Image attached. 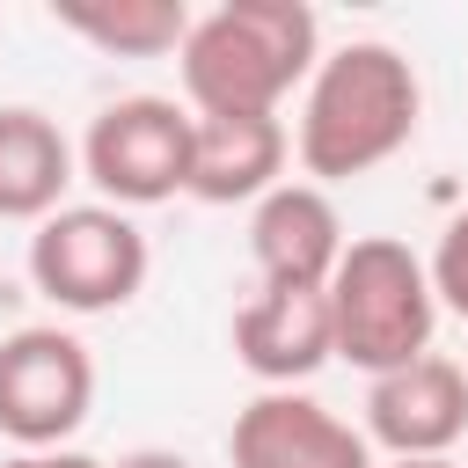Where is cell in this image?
<instances>
[{
  "instance_id": "e0dca14e",
  "label": "cell",
  "mask_w": 468,
  "mask_h": 468,
  "mask_svg": "<svg viewBox=\"0 0 468 468\" xmlns=\"http://www.w3.org/2000/svg\"><path fill=\"white\" fill-rule=\"evenodd\" d=\"M388 468H461L453 453H431V461H388Z\"/></svg>"
},
{
  "instance_id": "9a60e30c",
  "label": "cell",
  "mask_w": 468,
  "mask_h": 468,
  "mask_svg": "<svg viewBox=\"0 0 468 468\" xmlns=\"http://www.w3.org/2000/svg\"><path fill=\"white\" fill-rule=\"evenodd\" d=\"M0 468H110V461H95L80 446H51V453H0Z\"/></svg>"
},
{
  "instance_id": "9c48e42d",
  "label": "cell",
  "mask_w": 468,
  "mask_h": 468,
  "mask_svg": "<svg viewBox=\"0 0 468 468\" xmlns=\"http://www.w3.org/2000/svg\"><path fill=\"white\" fill-rule=\"evenodd\" d=\"M344 249H351V234H344L329 190H314V183H278L249 205V263L263 285L322 292Z\"/></svg>"
},
{
  "instance_id": "8fae6325",
  "label": "cell",
  "mask_w": 468,
  "mask_h": 468,
  "mask_svg": "<svg viewBox=\"0 0 468 468\" xmlns=\"http://www.w3.org/2000/svg\"><path fill=\"white\" fill-rule=\"evenodd\" d=\"M285 124L278 117H190V190L197 205H256L285 183Z\"/></svg>"
},
{
  "instance_id": "6da1fadb",
  "label": "cell",
  "mask_w": 468,
  "mask_h": 468,
  "mask_svg": "<svg viewBox=\"0 0 468 468\" xmlns=\"http://www.w3.org/2000/svg\"><path fill=\"white\" fill-rule=\"evenodd\" d=\"M424 124V80L417 66L380 44V37H351L336 51L314 58L307 88H300V124H292V161L314 190L351 183L388 168Z\"/></svg>"
},
{
  "instance_id": "7a4b0ae2",
  "label": "cell",
  "mask_w": 468,
  "mask_h": 468,
  "mask_svg": "<svg viewBox=\"0 0 468 468\" xmlns=\"http://www.w3.org/2000/svg\"><path fill=\"white\" fill-rule=\"evenodd\" d=\"M322 58V22L300 0H219L190 15L176 51L190 117H278L292 88H307Z\"/></svg>"
},
{
  "instance_id": "5b68a950",
  "label": "cell",
  "mask_w": 468,
  "mask_h": 468,
  "mask_svg": "<svg viewBox=\"0 0 468 468\" xmlns=\"http://www.w3.org/2000/svg\"><path fill=\"white\" fill-rule=\"evenodd\" d=\"M80 176L117 212H146L190 190V110L176 95H117L80 132Z\"/></svg>"
},
{
  "instance_id": "52a82bcc",
  "label": "cell",
  "mask_w": 468,
  "mask_h": 468,
  "mask_svg": "<svg viewBox=\"0 0 468 468\" xmlns=\"http://www.w3.org/2000/svg\"><path fill=\"white\" fill-rule=\"evenodd\" d=\"M358 431L388 461L453 453L468 439V366H453L446 351H424V358L366 380V424Z\"/></svg>"
},
{
  "instance_id": "277c9868",
  "label": "cell",
  "mask_w": 468,
  "mask_h": 468,
  "mask_svg": "<svg viewBox=\"0 0 468 468\" xmlns=\"http://www.w3.org/2000/svg\"><path fill=\"white\" fill-rule=\"evenodd\" d=\"M146 271H154V249H146L139 219L102 205V197L95 205H58L29 234V285L58 314H117V307H132Z\"/></svg>"
},
{
  "instance_id": "30bf717a",
  "label": "cell",
  "mask_w": 468,
  "mask_h": 468,
  "mask_svg": "<svg viewBox=\"0 0 468 468\" xmlns=\"http://www.w3.org/2000/svg\"><path fill=\"white\" fill-rule=\"evenodd\" d=\"M234 358L263 388H300L336 358L329 336V292H292V285H256V300L234 314Z\"/></svg>"
},
{
  "instance_id": "5bb4252c",
  "label": "cell",
  "mask_w": 468,
  "mask_h": 468,
  "mask_svg": "<svg viewBox=\"0 0 468 468\" xmlns=\"http://www.w3.org/2000/svg\"><path fill=\"white\" fill-rule=\"evenodd\" d=\"M424 278H431V300H439L446 314H461V322H468V205L446 219L439 249L424 256Z\"/></svg>"
},
{
  "instance_id": "4fadbf2b",
  "label": "cell",
  "mask_w": 468,
  "mask_h": 468,
  "mask_svg": "<svg viewBox=\"0 0 468 468\" xmlns=\"http://www.w3.org/2000/svg\"><path fill=\"white\" fill-rule=\"evenodd\" d=\"M51 22L110 58H161V51H183L190 37L183 0H51Z\"/></svg>"
},
{
  "instance_id": "7c38bea8",
  "label": "cell",
  "mask_w": 468,
  "mask_h": 468,
  "mask_svg": "<svg viewBox=\"0 0 468 468\" xmlns=\"http://www.w3.org/2000/svg\"><path fill=\"white\" fill-rule=\"evenodd\" d=\"M73 176H80L73 139H66L44 110L0 102V219H29V227L51 219V212L66 205Z\"/></svg>"
},
{
  "instance_id": "3957f363",
  "label": "cell",
  "mask_w": 468,
  "mask_h": 468,
  "mask_svg": "<svg viewBox=\"0 0 468 468\" xmlns=\"http://www.w3.org/2000/svg\"><path fill=\"white\" fill-rule=\"evenodd\" d=\"M329 336H336V358L358 366L366 380L410 366L431 351V329H439V300H431V278H424V256L395 234H358L336 271H329Z\"/></svg>"
},
{
  "instance_id": "2e32d148",
  "label": "cell",
  "mask_w": 468,
  "mask_h": 468,
  "mask_svg": "<svg viewBox=\"0 0 468 468\" xmlns=\"http://www.w3.org/2000/svg\"><path fill=\"white\" fill-rule=\"evenodd\" d=\"M110 468H190L176 446H132V453H117Z\"/></svg>"
},
{
  "instance_id": "ba28073f",
  "label": "cell",
  "mask_w": 468,
  "mask_h": 468,
  "mask_svg": "<svg viewBox=\"0 0 468 468\" xmlns=\"http://www.w3.org/2000/svg\"><path fill=\"white\" fill-rule=\"evenodd\" d=\"M227 461L234 468H380L366 431L329 402H314L307 388H263L256 402H241L227 431Z\"/></svg>"
},
{
  "instance_id": "8992f818",
  "label": "cell",
  "mask_w": 468,
  "mask_h": 468,
  "mask_svg": "<svg viewBox=\"0 0 468 468\" xmlns=\"http://www.w3.org/2000/svg\"><path fill=\"white\" fill-rule=\"evenodd\" d=\"M88 410H95V351L73 329L29 322V329L0 336V439H7V453L73 446Z\"/></svg>"
}]
</instances>
